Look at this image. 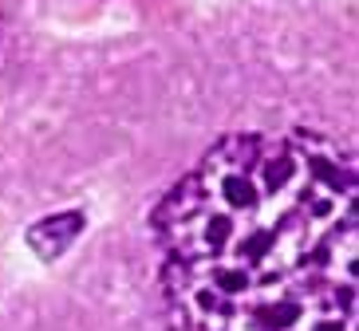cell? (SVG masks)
Here are the masks:
<instances>
[{"mask_svg": "<svg viewBox=\"0 0 359 331\" xmlns=\"http://www.w3.org/2000/svg\"><path fill=\"white\" fill-rule=\"evenodd\" d=\"M166 268L269 280L355 260V166L316 134H229L150 217Z\"/></svg>", "mask_w": 359, "mask_h": 331, "instance_id": "obj_1", "label": "cell"}, {"mask_svg": "<svg viewBox=\"0 0 359 331\" xmlns=\"http://www.w3.org/2000/svg\"><path fill=\"white\" fill-rule=\"evenodd\" d=\"M166 331H355V260L308 265L269 280L158 272Z\"/></svg>", "mask_w": 359, "mask_h": 331, "instance_id": "obj_2", "label": "cell"}]
</instances>
